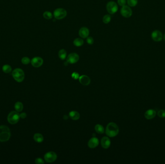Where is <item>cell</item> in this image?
Returning <instances> with one entry per match:
<instances>
[{
  "label": "cell",
  "instance_id": "4fadbf2b",
  "mask_svg": "<svg viewBox=\"0 0 165 164\" xmlns=\"http://www.w3.org/2000/svg\"><path fill=\"white\" fill-rule=\"evenodd\" d=\"M99 144V140L95 137H93L89 140L88 142V147L91 149L97 147Z\"/></svg>",
  "mask_w": 165,
  "mask_h": 164
},
{
  "label": "cell",
  "instance_id": "2e32d148",
  "mask_svg": "<svg viewBox=\"0 0 165 164\" xmlns=\"http://www.w3.org/2000/svg\"><path fill=\"white\" fill-rule=\"evenodd\" d=\"M79 80L80 83L84 86L89 85L91 82L90 79L86 75H82L80 76L79 78Z\"/></svg>",
  "mask_w": 165,
  "mask_h": 164
},
{
  "label": "cell",
  "instance_id": "6da1fadb",
  "mask_svg": "<svg viewBox=\"0 0 165 164\" xmlns=\"http://www.w3.org/2000/svg\"><path fill=\"white\" fill-rule=\"evenodd\" d=\"M119 129L118 126L114 122H111L107 125L106 128V134L109 137H114L118 135Z\"/></svg>",
  "mask_w": 165,
  "mask_h": 164
},
{
  "label": "cell",
  "instance_id": "d4e9b609",
  "mask_svg": "<svg viewBox=\"0 0 165 164\" xmlns=\"http://www.w3.org/2000/svg\"><path fill=\"white\" fill-rule=\"evenodd\" d=\"M43 17L46 19L49 20L52 18L53 14L50 11H46L43 13Z\"/></svg>",
  "mask_w": 165,
  "mask_h": 164
},
{
  "label": "cell",
  "instance_id": "5bb4252c",
  "mask_svg": "<svg viewBox=\"0 0 165 164\" xmlns=\"http://www.w3.org/2000/svg\"><path fill=\"white\" fill-rule=\"evenodd\" d=\"M79 35L82 39H85L89 36V30L88 28L84 27L80 28L79 31Z\"/></svg>",
  "mask_w": 165,
  "mask_h": 164
},
{
  "label": "cell",
  "instance_id": "8fae6325",
  "mask_svg": "<svg viewBox=\"0 0 165 164\" xmlns=\"http://www.w3.org/2000/svg\"><path fill=\"white\" fill-rule=\"evenodd\" d=\"M31 62V65L34 68H39L43 65V60L40 57H35L32 59Z\"/></svg>",
  "mask_w": 165,
  "mask_h": 164
},
{
  "label": "cell",
  "instance_id": "277c9868",
  "mask_svg": "<svg viewBox=\"0 0 165 164\" xmlns=\"http://www.w3.org/2000/svg\"><path fill=\"white\" fill-rule=\"evenodd\" d=\"M20 114H19L17 112L12 111L9 114L7 120L9 123L11 124H15L20 120Z\"/></svg>",
  "mask_w": 165,
  "mask_h": 164
},
{
  "label": "cell",
  "instance_id": "52a82bcc",
  "mask_svg": "<svg viewBox=\"0 0 165 164\" xmlns=\"http://www.w3.org/2000/svg\"><path fill=\"white\" fill-rule=\"evenodd\" d=\"M121 14L123 17L128 18L131 17L132 14V10L130 6H123L120 10Z\"/></svg>",
  "mask_w": 165,
  "mask_h": 164
},
{
  "label": "cell",
  "instance_id": "7a4b0ae2",
  "mask_svg": "<svg viewBox=\"0 0 165 164\" xmlns=\"http://www.w3.org/2000/svg\"><path fill=\"white\" fill-rule=\"evenodd\" d=\"M11 136L10 130L5 125L0 126V141L5 142L8 141Z\"/></svg>",
  "mask_w": 165,
  "mask_h": 164
},
{
  "label": "cell",
  "instance_id": "1f68e13d",
  "mask_svg": "<svg viewBox=\"0 0 165 164\" xmlns=\"http://www.w3.org/2000/svg\"><path fill=\"white\" fill-rule=\"evenodd\" d=\"M35 162L36 164H44L45 163L44 161L41 158H37L36 159Z\"/></svg>",
  "mask_w": 165,
  "mask_h": 164
},
{
  "label": "cell",
  "instance_id": "cb8c5ba5",
  "mask_svg": "<svg viewBox=\"0 0 165 164\" xmlns=\"http://www.w3.org/2000/svg\"><path fill=\"white\" fill-rule=\"evenodd\" d=\"M2 70H3V72L6 73H9L11 72V66L8 65H5L3 66Z\"/></svg>",
  "mask_w": 165,
  "mask_h": 164
},
{
  "label": "cell",
  "instance_id": "d6986e66",
  "mask_svg": "<svg viewBox=\"0 0 165 164\" xmlns=\"http://www.w3.org/2000/svg\"><path fill=\"white\" fill-rule=\"evenodd\" d=\"M58 55L60 59L64 60L67 58V52L65 49H61L59 52Z\"/></svg>",
  "mask_w": 165,
  "mask_h": 164
},
{
  "label": "cell",
  "instance_id": "d6a6232c",
  "mask_svg": "<svg viewBox=\"0 0 165 164\" xmlns=\"http://www.w3.org/2000/svg\"><path fill=\"white\" fill-rule=\"evenodd\" d=\"M27 116V114L25 113H22L20 114V117L21 119H25Z\"/></svg>",
  "mask_w": 165,
  "mask_h": 164
},
{
  "label": "cell",
  "instance_id": "836d02e7",
  "mask_svg": "<svg viewBox=\"0 0 165 164\" xmlns=\"http://www.w3.org/2000/svg\"><path fill=\"white\" fill-rule=\"evenodd\" d=\"M163 39L165 41V33L164 34V35H163Z\"/></svg>",
  "mask_w": 165,
  "mask_h": 164
},
{
  "label": "cell",
  "instance_id": "ffe728a7",
  "mask_svg": "<svg viewBox=\"0 0 165 164\" xmlns=\"http://www.w3.org/2000/svg\"><path fill=\"white\" fill-rule=\"evenodd\" d=\"M74 46L76 47H81L84 44V40L82 39V38H78L75 39H74Z\"/></svg>",
  "mask_w": 165,
  "mask_h": 164
},
{
  "label": "cell",
  "instance_id": "f546056e",
  "mask_svg": "<svg viewBox=\"0 0 165 164\" xmlns=\"http://www.w3.org/2000/svg\"><path fill=\"white\" fill-rule=\"evenodd\" d=\"M117 3L119 6L122 7L126 4L127 1L126 0H117Z\"/></svg>",
  "mask_w": 165,
  "mask_h": 164
},
{
  "label": "cell",
  "instance_id": "8992f818",
  "mask_svg": "<svg viewBox=\"0 0 165 164\" xmlns=\"http://www.w3.org/2000/svg\"><path fill=\"white\" fill-rule=\"evenodd\" d=\"M106 9L110 14H113L117 13L118 9V7L115 2L110 1L106 4Z\"/></svg>",
  "mask_w": 165,
  "mask_h": 164
},
{
  "label": "cell",
  "instance_id": "30bf717a",
  "mask_svg": "<svg viewBox=\"0 0 165 164\" xmlns=\"http://www.w3.org/2000/svg\"><path fill=\"white\" fill-rule=\"evenodd\" d=\"M163 35L161 31L159 30H155L152 32L151 34V38L153 40L159 42L163 40Z\"/></svg>",
  "mask_w": 165,
  "mask_h": 164
},
{
  "label": "cell",
  "instance_id": "5b68a950",
  "mask_svg": "<svg viewBox=\"0 0 165 164\" xmlns=\"http://www.w3.org/2000/svg\"><path fill=\"white\" fill-rule=\"evenodd\" d=\"M67 12L65 9L62 8H58L56 9L54 11L53 15L55 18L57 20H60L63 19L66 17Z\"/></svg>",
  "mask_w": 165,
  "mask_h": 164
},
{
  "label": "cell",
  "instance_id": "3957f363",
  "mask_svg": "<svg viewBox=\"0 0 165 164\" xmlns=\"http://www.w3.org/2000/svg\"><path fill=\"white\" fill-rule=\"evenodd\" d=\"M12 76L16 81L18 82L23 81L25 78V74L20 68H16L12 72Z\"/></svg>",
  "mask_w": 165,
  "mask_h": 164
},
{
  "label": "cell",
  "instance_id": "4dcf8cb0",
  "mask_svg": "<svg viewBox=\"0 0 165 164\" xmlns=\"http://www.w3.org/2000/svg\"><path fill=\"white\" fill-rule=\"evenodd\" d=\"M71 77L74 79H79L80 75L79 74L77 73V72H74L71 74Z\"/></svg>",
  "mask_w": 165,
  "mask_h": 164
},
{
  "label": "cell",
  "instance_id": "f1b7e54d",
  "mask_svg": "<svg viewBox=\"0 0 165 164\" xmlns=\"http://www.w3.org/2000/svg\"><path fill=\"white\" fill-rule=\"evenodd\" d=\"M94 39L93 38V37H88L86 38V42L89 45H92L94 43Z\"/></svg>",
  "mask_w": 165,
  "mask_h": 164
},
{
  "label": "cell",
  "instance_id": "83f0119b",
  "mask_svg": "<svg viewBox=\"0 0 165 164\" xmlns=\"http://www.w3.org/2000/svg\"><path fill=\"white\" fill-rule=\"evenodd\" d=\"M31 61V60L28 57H24L21 59V62L24 65H28Z\"/></svg>",
  "mask_w": 165,
  "mask_h": 164
},
{
  "label": "cell",
  "instance_id": "ba28073f",
  "mask_svg": "<svg viewBox=\"0 0 165 164\" xmlns=\"http://www.w3.org/2000/svg\"><path fill=\"white\" fill-rule=\"evenodd\" d=\"M44 158L47 163H52L55 161L57 159V155L54 152H48L46 153L44 156Z\"/></svg>",
  "mask_w": 165,
  "mask_h": 164
},
{
  "label": "cell",
  "instance_id": "7c38bea8",
  "mask_svg": "<svg viewBox=\"0 0 165 164\" xmlns=\"http://www.w3.org/2000/svg\"><path fill=\"white\" fill-rule=\"evenodd\" d=\"M157 115L156 111L154 109H149L146 111L144 113V116L145 119L151 120L154 119Z\"/></svg>",
  "mask_w": 165,
  "mask_h": 164
},
{
  "label": "cell",
  "instance_id": "7402d4cb",
  "mask_svg": "<svg viewBox=\"0 0 165 164\" xmlns=\"http://www.w3.org/2000/svg\"><path fill=\"white\" fill-rule=\"evenodd\" d=\"M14 108L17 112H21L23 109V105L22 102H17L14 105Z\"/></svg>",
  "mask_w": 165,
  "mask_h": 164
},
{
  "label": "cell",
  "instance_id": "484cf974",
  "mask_svg": "<svg viewBox=\"0 0 165 164\" xmlns=\"http://www.w3.org/2000/svg\"><path fill=\"white\" fill-rule=\"evenodd\" d=\"M127 3L129 6L134 7L137 6L138 3V0H127Z\"/></svg>",
  "mask_w": 165,
  "mask_h": 164
},
{
  "label": "cell",
  "instance_id": "44dd1931",
  "mask_svg": "<svg viewBox=\"0 0 165 164\" xmlns=\"http://www.w3.org/2000/svg\"><path fill=\"white\" fill-rule=\"evenodd\" d=\"M95 130L97 133L99 134H103L105 132L104 128L101 125L97 124L95 127Z\"/></svg>",
  "mask_w": 165,
  "mask_h": 164
},
{
  "label": "cell",
  "instance_id": "9a60e30c",
  "mask_svg": "<svg viewBox=\"0 0 165 164\" xmlns=\"http://www.w3.org/2000/svg\"><path fill=\"white\" fill-rule=\"evenodd\" d=\"M111 140L108 137H103L101 140V145L104 149H108L111 145Z\"/></svg>",
  "mask_w": 165,
  "mask_h": 164
},
{
  "label": "cell",
  "instance_id": "9c48e42d",
  "mask_svg": "<svg viewBox=\"0 0 165 164\" xmlns=\"http://www.w3.org/2000/svg\"><path fill=\"white\" fill-rule=\"evenodd\" d=\"M66 58L67 62L68 63V64H74L79 61V56L77 53H72L71 54H69Z\"/></svg>",
  "mask_w": 165,
  "mask_h": 164
},
{
  "label": "cell",
  "instance_id": "e0dca14e",
  "mask_svg": "<svg viewBox=\"0 0 165 164\" xmlns=\"http://www.w3.org/2000/svg\"><path fill=\"white\" fill-rule=\"evenodd\" d=\"M69 116L71 119H72L74 120H77L78 119H80V114L77 111H71L70 112Z\"/></svg>",
  "mask_w": 165,
  "mask_h": 164
},
{
  "label": "cell",
  "instance_id": "ac0fdd59",
  "mask_svg": "<svg viewBox=\"0 0 165 164\" xmlns=\"http://www.w3.org/2000/svg\"><path fill=\"white\" fill-rule=\"evenodd\" d=\"M34 141L38 142V143H41L42 142H43V135L40 134V133H36L34 134V137H33Z\"/></svg>",
  "mask_w": 165,
  "mask_h": 164
},
{
  "label": "cell",
  "instance_id": "4316f807",
  "mask_svg": "<svg viewBox=\"0 0 165 164\" xmlns=\"http://www.w3.org/2000/svg\"><path fill=\"white\" fill-rule=\"evenodd\" d=\"M157 116L159 117L161 119H164L165 118V110H160L158 111L157 113Z\"/></svg>",
  "mask_w": 165,
  "mask_h": 164
},
{
  "label": "cell",
  "instance_id": "603a6c76",
  "mask_svg": "<svg viewBox=\"0 0 165 164\" xmlns=\"http://www.w3.org/2000/svg\"><path fill=\"white\" fill-rule=\"evenodd\" d=\"M111 17L110 14H106L103 17V22L104 24H107L111 22Z\"/></svg>",
  "mask_w": 165,
  "mask_h": 164
}]
</instances>
